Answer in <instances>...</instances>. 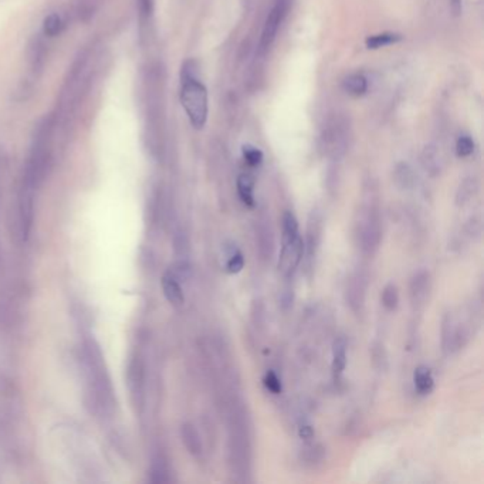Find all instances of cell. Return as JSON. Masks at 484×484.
Instances as JSON below:
<instances>
[{
    "label": "cell",
    "mask_w": 484,
    "mask_h": 484,
    "mask_svg": "<svg viewBox=\"0 0 484 484\" xmlns=\"http://www.w3.org/2000/svg\"><path fill=\"white\" fill-rule=\"evenodd\" d=\"M256 246L262 260H270L274 253V235L270 220L260 219L256 223Z\"/></svg>",
    "instance_id": "cell-6"
},
{
    "label": "cell",
    "mask_w": 484,
    "mask_h": 484,
    "mask_svg": "<svg viewBox=\"0 0 484 484\" xmlns=\"http://www.w3.org/2000/svg\"><path fill=\"white\" fill-rule=\"evenodd\" d=\"M355 235L358 244L365 254H374L378 250L382 237V226L379 210L374 200L364 206L361 217L355 223Z\"/></svg>",
    "instance_id": "cell-2"
},
{
    "label": "cell",
    "mask_w": 484,
    "mask_h": 484,
    "mask_svg": "<svg viewBox=\"0 0 484 484\" xmlns=\"http://www.w3.org/2000/svg\"><path fill=\"white\" fill-rule=\"evenodd\" d=\"M151 475H153V482L154 483H166L169 482V470H168V466H166V462L162 459V458H158L154 460L153 463V470H151Z\"/></svg>",
    "instance_id": "cell-22"
},
{
    "label": "cell",
    "mask_w": 484,
    "mask_h": 484,
    "mask_svg": "<svg viewBox=\"0 0 484 484\" xmlns=\"http://www.w3.org/2000/svg\"><path fill=\"white\" fill-rule=\"evenodd\" d=\"M63 27H64V24H63L61 16L57 14V13H53V14H50L48 17H46L43 30H44V34H46V36L54 37V36H57V34L61 33Z\"/></svg>",
    "instance_id": "cell-21"
},
{
    "label": "cell",
    "mask_w": 484,
    "mask_h": 484,
    "mask_svg": "<svg viewBox=\"0 0 484 484\" xmlns=\"http://www.w3.org/2000/svg\"><path fill=\"white\" fill-rule=\"evenodd\" d=\"M346 366V341L344 336H338L332 345V374L334 378H339Z\"/></svg>",
    "instance_id": "cell-11"
},
{
    "label": "cell",
    "mask_w": 484,
    "mask_h": 484,
    "mask_svg": "<svg viewBox=\"0 0 484 484\" xmlns=\"http://www.w3.org/2000/svg\"><path fill=\"white\" fill-rule=\"evenodd\" d=\"M299 235V222L292 212H286L283 216V243L296 239Z\"/></svg>",
    "instance_id": "cell-17"
},
{
    "label": "cell",
    "mask_w": 484,
    "mask_h": 484,
    "mask_svg": "<svg viewBox=\"0 0 484 484\" xmlns=\"http://www.w3.org/2000/svg\"><path fill=\"white\" fill-rule=\"evenodd\" d=\"M423 163L426 166V169H429L432 173H438L442 168V163H441V157H438V153H433L431 150H426L425 151V155H423Z\"/></svg>",
    "instance_id": "cell-28"
},
{
    "label": "cell",
    "mask_w": 484,
    "mask_h": 484,
    "mask_svg": "<svg viewBox=\"0 0 484 484\" xmlns=\"http://www.w3.org/2000/svg\"><path fill=\"white\" fill-rule=\"evenodd\" d=\"M395 180L403 189H408L413 185L415 176H413V172L409 168V165H406V163L398 165V168L395 169Z\"/></svg>",
    "instance_id": "cell-19"
},
{
    "label": "cell",
    "mask_w": 484,
    "mask_h": 484,
    "mask_svg": "<svg viewBox=\"0 0 484 484\" xmlns=\"http://www.w3.org/2000/svg\"><path fill=\"white\" fill-rule=\"evenodd\" d=\"M478 187L479 186L475 179H466L456 193V205L465 206L468 202H470V199L478 193Z\"/></svg>",
    "instance_id": "cell-16"
},
{
    "label": "cell",
    "mask_w": 484,
    "mask_h": 484,
    "mask_svg": "<svg viewBox=\"0 0 484 484\" xmlns=\"http://www.w3.org/2000/svg\"><path fill=\"white\" fill-rule=\"evenodd\" d=\"M140 3H141V9L144 13L150 14L153 11V4H154L153 0H140Z\"/></svg>",
    "instance_id": "cell-31"
},
{
    "label": "cell",
    "mask_w": 484,
    "mask_h": 484,
    "mask_svg": "<svg viewBox=\"0 0 484 484\" xmlns=\"http://www.w3.org/2000/svg\"><path fill=\"white\" fill-rule=\"evenodd\" d=\"M381 300H382V306H383L386 310H389V311L395 310V309L398 307V304H399V293H398L396 286L388 284V286L383 289V292H382Z\"/></svg>",
    "instance_id": "cell-20"
},
{
    "label": "cell",
    "mask_w": 484,
    "mask_h": 484,
    "mask_svg": "<svg viewBox=\"0 0 484 484\" xmlns=\"http://www.w3.org/2000/svg\"><path fill=\"white\" fill-rule=\"evenodd\" d=\"M243 267H244V257L235 247L233 252L229 254V259H227V263H226V270L230 274H236V273H240L243 270Z\"/></svg>",
    "instance_id": "cell-23"
},
{
    "label": "cell",
    "mask_w": 484,
    "mask_h": 484,
    "mask_svg": "<svg viewBox=\"0 0 484 484\" xmlns=\"http://www.w3.org/2000/svg\"><path fill=\"white\" fill-rule=\"evenodd\" d=\"M162 290L163 296L172 306H182L185 303L183 290L177 280V276L172 272H166L162 277Z\"/></svg>",
    "instance_id": "cell-9"
},
{
    "label": "cell",
    "mask_w": 484,
    "mask_h": 484,
    "mask_svg": "<svg viewBox=\"0 0 484 484\" xmlns=\"http://www.w3.org/2000/svg\"><path fill=\"white\" fill-rule=\"evenodd\" d=\"M475 151V143L469 135H463L456 143V153L460 158H466L472 155Z\"/></svg>",
    "instance_id": "cell-24"
},
{
    "label": "cell",
    "mask_w": 484,
    "mask_h": 484,
    "mask_svg": "<svg viewBox=\"0 0 484 484\" xmlns=\"http://www.w3.org/2000/svg\"><path fill=\"white\" fill-rule=\"evenodd\" d=\"M299 435L302 439L304 441H311L314 438V429L310 425H302L299 429Z\"/></svg>",
    "instance_id": "cell-30"
},
{
    "label": "cell",
    "mask_w": 484,
    "mask_h": 484,
    "mask_svg": "<svg viewBox=\"0 0 484 484\" xmlns=\"http://www.w3.org/2000/svg\"><path fill=\"white\" fill-rule=\"evenodd\" d=\"M321 235H323V216L320 212L313 210L309 219L307 226V239L304 244V252H307V257L311 260L314 259L319 246L321 243Z\"/></svg>",
    "instance_id": "cell-7"
},
{
    "label": "cell",
    "mask_w": 484,
    "mask_h": 484,
    "mask_svg": "<svg viewBox=\"0 0 484 484\" xmlns=\"http://www.w3.org/2000/svg\"><path fill=\"white\" fill-rule=\"evenodd\" d=\"M468 236L470 237H479L483 232V219L480 216H473L469 219L465 227Z\"/></svg>",
    "instance_id": "cell-27"
},
{
    "label": "cell",
    "mask_w": 484,
    "mask_h": 484,
    "mask_svg": "<svg viewBox=\"0 0 484 484\" xmlns=\"http://www.w3.org/2000/svg\"><path fill=\"white\" fill-rule=\"evenodd\" d=\"M456 3H459V0H456Z\"/></svg>",
    "instance_id": "cell-32"
},
{
    "label": "cell",
    "mask_w": 484,
    "mask_h": 484,
    "mask_svg": "<svg viewBox=\"0 0 484 484\" xmlns=\"http://www.w3.org/2000/svg\"><path fill=\"white\" fill-rule=\"evenodd\" d=\"M264 386H266L272 393H274V395L282 393V382H280L279 376H277L273 371H270V372L266 374V376H264Z\"/></svg>",
    "instance_id": "cell-29"
},
{
    "label": "cell",
    "mask_w": 484,
    "mask_h": 484,
    "mask_svg": "<svg viewBox=\"0 0 484 484\" xmlns=\"http://www.w3.org/2000/svg\"><path fill=\"white\" fill-rule=\"evenodd\" d=\"M366 277L362 273H354L345 286V302L354 313H361L365 303Z\"/></svg>",
    "instance_id": "cell-5"
},
{
    "label": "cell",
    "mask_w": 484,
    "mask_h": 484,
    "mask_svg": "<svg viewBox=\"0 0 484 484\" xmlns=\"http://www.w3.org/2000/svg\"><path fill=\"white\" fill-rule=\"evenodd\" d=\"M432 287V280H431V274L425 270H421L418 273H415V276L411 280L409 284V292H411V299L415 304H422L431 292Z\"/></svg>",
    "instance_id": "cell-8"
},
{
    "label": "cell",
    "mask_w": 484,
    "mask_h": 484,
    "mask_svg": "<svg viewBox=\"0 0 484 484\" xmlns=\"http://www.w3.org/2000/svg\"><path fill=\"white\" fill-rule=\"evenodd\" d=\"M372 351V361H374V365L378 366L379 369H383L386 366V352H385V348L382 344L379 342H375L371 348Z\"/></svg>",
    "instance_id": "cell-25"
},
{
    "label": "cell",
    "mask_w": 484,
    "mask_h": 484,
    "mask_svg": "<svg viewBox=\"0 0 484 484\" xmlns=\"http://www.w3.org/2000/svg\"><path fill=\"white\" fill-rule=\"evenodd\" d=\"M304 254V242L300 236L290 242L283 243V249L280 253V260H279V270L284 276H292L294 270L299 267V264L303 260Z\"/></svg>",
    "instance_id": "cell-4"
},
{
    "label": "cell",
    "mask_w": 484,
    "mask_h": 484,
    "mask_svg": "<svg viewBox=\"0 0 484 484\" xmlns=\"http://www.w3.org/2000/svg\"><path fill=\"white\" fill-rule=\"evenodd\" d=\"M287 11V1L286 0H279L274 7L270 10L264 27H263V33H262V40H260V47L262 51H266L270 48V46L274 43L279 29L284 20Z\"/></svg>",
    "instance_id": "cell-3"
},
{
    "label": "cell",
    "mask_w": 484,
    "mask_h": 484,
    "mask_svg": "<svg viewBox=\"0 0 484 484\" xmlns=\"http://www.w3.org/2000/svg\"><path fill=\"white\" fill-rule=\"evenodd\" d=\"M344 90L354 97H361L368 90V80L362 74H351L344 80Z\"/></svg>",
    "instance_id": "cell-14"
},
{
    "label": "cell",
    "mask_w": 484,
    "mask_h": 484,
    "mask_svg": "<svg viewBox=\"0 0 484 484\" xmlns=\"http://www.w3.org/2000/svg\"><path fill=\"white\" fill-rule=\"evenodd\" d=\"M413 382H415V386L418 389L419 393H429L432 389H433V385H435V381H433V376H432V372L428 366H418L415 369V374H413Z\"/></svg>",
    "instance_id": "cell-13"
},
{
    "label": "cell",
    "mask_w": 484,
    "mask_h": 484,
    "mask_svg": "<svg viewBox=\"0 0 484 484\" xmlns=\"http://www.w3.org/2000/svg\"><path fill=\"white\" fill-rule=\"evenodd\" d=\"M180 103L185 108V113L190 121V124L200 130L205 127L207 121L209 103H207V90L206 87L189 71L187 66L182 73V90H180Z\"/></svg>",
    "instance_id": "cell-1"
},
{
    "label": "cell",
    "mask_w": 484,
    "mask_h": 484,
    "mask_svg": "<svg viewBox=\"0 0 484 484\" xmlns=\"http://www.w3.org/2000/svg\"><path fill=\"white\" fill-rule=\"evenodd\" d=\"M402 40V36L398 33H381V34H375L366 38V47L368 48H381V47H386L391 44H396L398 41Z\"/></svg>",
    "instance_id": "cell-15"
},
{
    "label": "cell",
    "mask_w": 484,
    "mask_h": 484,
    "mask_svg": "<svg viewBox=\"0 0 484 484\" xmlns=\"http://www.w3.org/2000/svg\"><path fill=\"white\" fill-rule=\"evenodd\" d=\"M180 436H182V442L185 445L186 450L192 456L199 458L203 452V446H202V441H200V436H199V432L196 431V428L192 423L182 425Z\"/></svg>",
    "instance_id": "cell-10"
},
{
    "label": "cell",
    "mask_w": 484,
    "mask_h": 484,
    "mask_svg": "<svg viewBox=\"0 0 484 484\" xmlns=\"http://www.w3.org/2000/svg\"><path fill=\"white\" fill-rule=\"evenodd\" d=\"M324 456H325V449L321 445H310L302 453V459L304 465H309V466H316L321 463Z\"/></svg>",
    "instance_id": "cell-18"
},
{
    "label": "cell",
    "mask_w": 484,
    "mask_h": 484,
    "mask_svg": "<svg viewBox=\"0 0 484 484\" xmlns=\"http://www.w3.org/2000/svg\"><path fill=\"white\" fill-rule=\"evenodd\" d=\"M243 157L250 166H257L263 161V153L254 147L246 145L243 147Z\"/></svg>",
    "instance_id": "cell-26"
},
{
    "label": "cell",
    "mask_w": 484,
    "mask_h": 484,
    "mask_svg": "<svg viewBox=\"0 0 484 484\" xmlns=\"http://www.w3.org/2000/svg\"><path fill=\"white\" fill-rule=\"evenodd\" d=\"M237 193L242 202L247 206H254V177L249 173H243L237 179Z\"/></svg>",
    "instance_id": "cell-12"
}]
</instances>
